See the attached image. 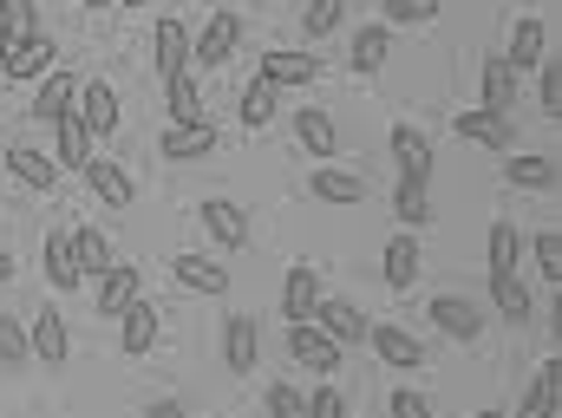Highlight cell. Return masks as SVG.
Instances as JSON below:
<instances>
[{
	"label": "cell",
	"instance_id": "6da1fadb",
	"mask_svg": "<svg viewBox=\"0 0 562 418\" xmlns=\"http://www.w3.org/2000/svg\"><path fill=\"white\" fill-rule=\"evenodd\" d=\"M236 46H243V20H236V7H216V20L190 39V59L196 66H229Z\"/></svg>",
	"mask_w": 562,
	"mask_h": 418
},
{
	"label": "cell",
	"instance_id": "7a4b0ae2",
	"mask_svg": "<svg viewBox=\"0 0 562 418\" xmlns=\"http://www.w3.org/2000/svg\"><path fill=\"white\" fill-rule=\"evenodd\" d=\"M288 353L294 366H314V373H340V347L314 327V320H288Z\"/></svg>",
	"mask_w": 562,
	"mask_h": 418
},
{
	"label": "cell",
	"instance_id": "3957f363",
	"mask_svg": "<svg viewBox=\"0 0 562 418\" xmlns=\"http://www.w3.org/2000/svg\"><path fill=\"white\" fill-rule=\"evenodd\" d=\"M33 360L40 366H66V353H72V334H66V314L59 307H33Z\"/></svg>",
	"mask_w": 562,
	"mask_h": 418
},
{
	"label": "cell",
	"instance_id": "277c9868",
	"mask_svg": "<svg viewBox=\"0 0 562 418\" xmlns=\"http://www.w3.org/2000/svg\"><path fill=\"white\" fill-rule=\"evenodd\" d=\"M53 53H59V46H53L46 33H26V39H13V53H7V66H0V79H26V86H33V79H46V72H53Z\"/></svg>",
	"mask_w": 562,
	"mask_h": 418
},
{
	"label": "cell",
	"instance_id": "5b68a950",
	"mask_svg": "<svg viewBox=\"0 0 562 418\" xmlns=\"http://www.w3.org/2000/svg\"><path fill=\"white\" fill-rule=\"evenodd\" d=\"M196 216H203V229L216 236V249H243V242H249V216H243L229 196H203Z\"/></svg>",
	"mask_w": 562,
	"mask_h": 418
},
{
	"label": "cell",
	"instance_id": "8992f818",
	"mask_svg": "<svg viewBox=\"0 0 562 418\" xmlns=\"http://www.w3.org/2000/svg\"><path fill=\"white\" fill-rule=\"evenodd\" d=\"M431 327L451 334V340H477V334H484V307L464 301V294H438V301H431Z\"/></svg>",
	"mask_w": 562,
	"mask_h": 418
},
{
	"label": "cell",
	"instance_id": "52a82bcc",
	"mask_svg": "<svg viewBox=\"0 0 562 418\" xmlns=\"http://www.w3.org/2000/svg\"><path fill=\"white\" fill-rule=\"evenodd\" d=\"M543 46H550V33H543V20H530V13H524V20L510 26V53H497V59H504L510 72H537V66L550 59Z\"/></svg>",
	"mask_w": 562,
	"mask_h": 418
},
{
	"label": "cell",
	"instance_id": "ba28073f",
	"mask_svg": "<svg viewBox=\"0 0 562 418\" xmlns=\"http://www.w3.org/2000/svg\"><path fill=\"white\" fill-rule=\"evenodd\" d=\"M150 46H157V72H164V86L190 72V26H183V20H170V13H164Z\"/></svg>",
	"mask_w": 562,
	"mask_h": 418
},
{
	"label": "cell",
	"instance_id": "9c48e42d",
	"mask_svg": "<svg viewBox=\"0 0 562 418\" xmlns=\"http://www.w3.org/2000/svg\"><path fill=\"white\" fill-rule=\"evenodd\" d=\"M72 112L86 118V132H92V138H105V132L119 125V92H112L105 79H86V86H79V99H72Z\"/></svg>",
	"mask_w": 562,
	"mask_h": 418
},
{
	"label": "cell",
	"instance_id": "30bf717a",
	"mask_svg": "<svg viewBox=\"0 0 562 418\" xmlns=\"http://www.w3.org/2000/svg\"><path fill=\"white\" fill-rule=\"evenodd\" d=\"M307 196H314V203H340V210H353V203H367V177L321 163V170L307 177Z\"/></svg>",
	"mask_w": 562,
	"mask_h": 418
},
{
	"label": "cell",
	"instance_id": "8fae6325",
	"mask_svg": "<svg viewBox=\"0 0 562 418\" xmlns=\"http://www.w3.org/2000/svg\"><path fill=\"white\" fill-rule=\"evenodd\" d=\"M314 327H321L334 347H353V340H367V327H373V320H367L353 301H321V307H314Z\"/></svg>",
	"mask_w": 562,
	"mask_h": 418
},
{
	"label": "cell",
	"instance_id": "7c38bea8",
	"mask_svg": "<svg viewBox=\"0 0 562 418\" xmlns=\"http://www.w3.org/2000/svg\"><path fill=\"white\" fill-rule=\"evenodd\" d=\"M72 99H79V79L72 72H46L40 92H33V125H59L72 112Z\"/></svg>",
	"mask_w": 562,
	"mask_h": 418
},
{
	"label": "cell",
	"instance_id": "4fadbf2b",
	"mask_svg": "<svg viewBox=\"0 0 562 418\" xmlns=\"http://www.w3.org/2000/svg\"><path fill=\"white\" fill-rule=\"evenodd\" d=\"M86 183H92V196H105L112 210H132V203H138V190H132V177H125L119 157H92V163H86Z\"/></svg>",
	"mask_w": 562,
	"mask_h": 418
},
{
	"label": "cell",
	"instance_id": "5bb4252c",
	"mask_svg": "<svg viewBox=\"0 0 562 418\" xmlns=\"http://www.w3.org/2000/svg\"><path fill=\"white\" fill-rule=\"evenodd\" d=\"M393 157H400L406 183H431V138L419 125H393Z\"/></svg>",
	"mask_w": 562,
	"mask_h": 418
},
{
	"label": "cell",
	"instance_id": "9a60e30c",
	"mask_svg": "<svg viewBox=\"0 0 562 418\" xmlns=\"http://www.w3.org/2000/svg\"><path fill=\"white\" fill-rule=\"evenodd\" d=\"M170 275L183 294H229V269L223 262H210V256H177L170 262Z\"/></svg>",
	"mask_w": 562,
	"mask_h": 418
},
{
	"label": "cell",
	"instance_id": "2e32d148",
	"mask_svg": "<svg viewBox=\"0 0 562 418\" xmlns=\"http://www.w3.org/2000/svg\"><path fill=\"white\" fill-rule=\"evenodd\" d=\"M557 406H562V353H550V360L537 366V386L524 393L517 418H557Z\"/></svg>",
	"mask_w": 562,
	"mask_h": 418
},
{
	"label": "cell",
	"instance_id": "e0dca14e",
	"mask_svg": "<svg viewBox=\"0 0 562 418\" xmlns=\"http://www.w3.org/2000/svg\"><path fill=\"white\" fill-rule=\"evenodd\" d=\"M367 340H373V353H380L386 366H425V347L406 334V327H393V320H373Z\"/></svg>",
	"mask_w": 562,
	"mask_h": 418
},
{
	"label": "cell",
	"instance_id": "ac0fdd59",
	"mask_svg": "<svg viewBox=\"0 0 562 418\" xmlns=\"http://www.w3.org/2000/svg\"><path fill=\"white\" fill-rule=\"evenodd\" d=\"M314 307H321V275L307 262H294L288 281H281V314L288 320H314Z\"/></svg>",
	"mask_w": 562,
	"mask_h": 418
},
{
	"label": "cell",
	"instance_id": "d6986e66",
	"mask_svg": "<svg viewBox=\"0 0 562 418\" xmlns=\"http://www.w3.org/2000/svg\"><path fill=\"white\" fill-rule=\"evenodd\" d=\"M256 353H262L256 320H249V314H229V320H223V360H229V373H249Z\"/></svg>",
	"mask_w": 562,
	"mask_h": 418
},
{
	"label": "cell",
	"instance_id": "ffe728a7",
	"mask_svg": "<svg viewBox=\"0 0 562 418\" xmlns=\"http://www.w3.org/2000/svg\"><path fill=\"white\" fill-rule=\"evenodd\" d=\"M451 132H458V138H471V144H484V150H510V138H517V132H510V118H497V112H484V105H477V112H458V118H451Z\"/></svg>",
	"mask_w": 562,
	"mask_h": 418
},
{
	"label": "cell",
	"instance_id": "44dd1931",
	"mask_svg": "<svg viewBox=\"0 0 562 418\" xmlns=\"http://www.w3.org/2000/svg\"><path fill=\"white\" fill-rule=\"evenodd\" d=\"M380 262H386V269H380L386 287H393V294H406V287L419 281V242H413V229H400V236L386 242V256H380Z\"/></svg>",
	"mask_w": 562,
	"mask_h": 418
},
{
	"label": "cell",
	"instance_id": "7402d4cb",
	"mask_svg": "<svg viewBox=\"0 0 562 418\" xmlns=\"http://www.w3.org/2000/svg\"><path fill=\"white\" fill-rule=\"evenodd\" d=\"M132 301H138V262H112V269L99 275V314H112V320H119Z\"/></svg>",
	"mask_w": 562,
	"mask_h": 418
},
{
	"label": "cell",
	"instance_id": "603a6c76",
	"mask_svg": "<svg viewBox=\"0 0 562 418\" xmlns=\"http://www.w3.org/2000/svg\"><path fill=\"white\" fill-rule=\"evenodd\" d=\"M119 347H125L132 360L157 347V307H150V301H132V307L119 314Z\"/></svg>",
	"mask_w": 562,
	"mask_h": 418
},
{
	"label": "cell",
	"instance_id": "cb8c5ba5",
	"mask_svg": "<svg viewBox=\"0 0 562 418\" xmlns=\"http://www.w3.org/2000/svg\"><path fill=\"white\" fill-rule=\"evenodd\" d=\"M7 170H13L26 190H53V183H59V163H53L46 150H33V144H13V150H7Z\"/></svg>",
	"mask_w": 562,
	"mask_h": 418
},
{
	"label": "cell",
	"instance_id": "d4e9b609",
	"mask_svg": "<svg viewBox=\"0 0 562 418\" xmlns=\"http://www.w3.org/2000/svg\"><path fill=\"white\" fill-rule=\"evenodd\" d=\"M294 138H301V150H307V157H334V150H340V138H334V118H327L321 105H301V112H294Z\"/></svg>",
	"mask_w": 562,
	"mask_h": 418
},
{
	"label": "cell",
	"instance_id": "484cf974",
	"mask_svg": "<svg viewBox=\"0 0 562 418\" xmlns=\"http://www.w3.org/2000/svg\"><path fill=\"white\" fill-rule=\"evenodd\" d=\"M53 132H59V157H53L59 170H86V163H92V132H86V118H79V112H66Z\"/></svg>",
	"mask_w": 562,
	"mask_h": 418
},
{
	"label": "cell",
	"instance_id": "4316f807",
	"mask_svg": "<svg viewBox=\"0 0 562 418\" xmlns=\"http://www.w3.org/2000/svg\"><path fill=\"white\" fill-rule=\"evenodd\" d=\"M72 262H79V281L105 275V269H112V242H105V229H92V223H86V229H72Z\"/></svg>",
	"mask_w": 562,
	"mask_h": 418
},
{
	"label": "cell",
	"instance_id": "83f0119b",
	"mask_svg": "<svg viewBox=\"0 0 562 418\" xmlns=\"http://www.w3.org/2000/svg\"><path fill=\"white\" fill-rule=\"evenodd\" d=\"M157 150H164V157H177V163H190V157H210V150H216V132H210L203 118H196V125H170Z\"/></svg>",
	"mask_w": 562,
	"mask_h": 418
},
{
	"label": "cell",
	"instance_id": "f1b7e54d",
	"mask_svg": "<svg viewBox=\"0 0 562 418\" xmlns=\"http://www.w3.org/2000/svg\"><path fill=\"white\" fill-rule=\"evenodd\" d=\"M386 53H393V26H360V33H353V53H347V66H353V72H380V66H386Z\"/></svg>",
	"mask_w": 562,
	"mask_h": 418
},
{
	"label": "cell",
	"instance_id": "f546056e",
	"mask_svg": "<svg viewBox=\"0 0 562 418\" xmlns=\"http://www.w3.org/2000/svg\"><path fill=\"white\" fill-rule=\"evenodd\" d=\"M510 105H517V72L504 59H484V112L510 118Z\"/></svg>",
	"mask_w": 562,
	"mask_h": 418
},
{
	"label": "cell",
	"instance_id": "4dcf8cb0",
	"mask_svg": "<svg viewBox=\"0 0 562 418\" xmlns=\"http://www.w3.org/2000/svg\"><path fill=\"white\" fill-rule=\"evenodd\" d=\"M314 72H321L314 53H269V59H262V79H269V86H307Z\"/></svg>",
	"mask_w": 562,
	"mask_h": 418
},
{
	"label": "cell",
	"instance_id": "1f68e13d",
	"mask_svg": "<svg viewBox=\"0 0 562 418\" xmlns=\"http://www.w3.org/2000/svg\"><path fill=\"white\" fill-rule=\"evenodd\" d=\"M46 281L66 294V287H79V262H72V236L66 229H53L46 236Z\"/></svg>",
	"mask_w": 562,
	"mask_h": 418
},
{
	"label": "cell",
	"instance_id": "d6a6232c",
	"mask_svg": "<svg viewBox=\"0 0 562 418\" xmlns=\"http://www.w3.org/2000/svg\"><path fill=\"white\" fill-rule=\"evenodd\" d=\"M504 177H510L517 190H557V157H510Z\"/></svg>",
	"mask_w": 562,
	"mask_h": 418
},
{
	"label": "cell",
	"instance_id": "836d02e7",
	"mask_svg": "<svg viewBox=\"0 0 562 418\" xmlns=\"http://www.w3.org/2000/svg\"><path fill=\"white\" fill-rule=\"evenodd\" d=\"M517 256H524V236L497 216L491 223V275H517Z\"/></svg>",
	"mask_w": 562,
	"mask_h": 418
},
{
	"label": "cell",
	"instance_id": "e575fe53",
	"mask_svg": "<svg viewBox=\"0 0 562 418\" xmlns=\"http://www.w3.org/2000/svg\"><path fill=\"white\" fill-rule=\"evenodd\" d=\"M393 216H400V229L431 223V196H425V183H406V177H400V190H393Z\"/></svg>",
	"mask_w": 562,
	"mask_h": 418
},
{
	"label": "cell",
	"instance_id": "d590c367",
	"mask_svg": "<svg viewBox=\"0 0 562 418\" xmlns=\"http://www.w3.org/2000/svg\"><path fill=\"white\" fill-rule=\"evenodd\" d=\"M491 301H497L504 320H530V287L517 275H491Z\"/></svg>",
	"mask_w": 562,
	"mask_h": 418
},
{
	"label": "cell",
	"instance_id": "8d00e7d4",
	"mask_svg": "<svg viewBox=\"0 0 562 418\" xmlns=\"http://www.w3.org/2000/svg\"><path fill=\"white\" fill-rule=\"evenodd\" d=\"M0 366H33V340H26L20 314H0Z\"/></svg>",
	"mask_w": 562,
	"mask_h": 418
},
{
	"label": "cell",
	"instance_id": "74e56055",
	"mask_svg": "<svg viewBox=\"0 0 562 418\" xmlns=\"http://www.w3.org/2000/svg\"><path fill=\"white\" fill-rule=\"evenodd\" d=\"M196 118H203V92L183 72V79H170V125H196Z\"/></svg>",
	"mask_w": 562,
	"mask_h": 418
},
{
	"label": "cell",
	"instance_id": "f35d334b",
	"mask_svg": "<svg viewBox=\"0 0 562 418\" xmlns=\"http://www.w3.org/2000/svg\"><path fill=\"white\" fill-rule=\"evenodd\" d=\"M276 118V86L269 79H249V92H243V125L256 132V125H269Z\"/></svg>",
	"mask_w": 562,
	"mask_h": 418
},
{
	"label": "cell",
	"instance_id": "ab89813d",
	"mask_svg": "<svg viewBox=\"0 0 562 418\" xmlns=\"http://www.w3.org/2000/svg\"><path fill=\"white\" fill-rule=\"evenodd\" d=\"M340 13H347V0H307L301 33H307V39H321V33H334V26H340Z\"/></svg>",
	"mask_w": 562,
	"mask_h": 418
},
{
	"label": "cell",
	"instance_id": "60d3db41",
	"mask_svg": "<svg viewBox=\"0 0 562 418\" xmlns=\"http://www.w3.org/2000/svg\"><path fill=\"white\" fill-rule=\"evenodd\" d=\"M425 20H438V0H386L380 26H425Z\"/></svg>",
	"mask_w": 562,
	"mask_h": 418
},
{
	"label": "cell",
	"instance_id": "b9f144b4",
	"mask_svg": "<svg viewBox=\"0 0 562 418\" xmlns=\"http://www.w3.org/2000/svg\"><path fill=\"white\" fill-rule=\"evenodd\" d=\"M530 256H537V269L550 281H562V229H543V236H530Z\"/></svg>",
	"mask_w": 562,
	"mask_h": 418
},
{
	"label": "cell",
	"instance_id": "7bdbcfd3",
	"mask_svg": "<svg viewBox=\"0 0 562 418\" xmlns=\"http://www.w3.org/2000/svg\"><path fill=\"white\" fill-rule=\"evenodd\" d=\"M537 92H543V112L562 118V59H543L537 66Z\"/></svg>",
	"mask_w": 562,
	"mask_h": 418
},
{
	"label": "cell",
	"instance_id": "ee69618b",
	"mask_svg": "<svg viewBox=\"0 0 562 418\" xmlns=\"http://www.w3.org/2000/svg\"><path fill=\"white\" fill-rule=\"evenodd\" d=\"M0 26H7L13 39H26V33H40V26H33V0H0Z\"/></svg>",
	"mask_w": 562,
	"mask_h": 418
},
{
	"label": "cell",
	"instance_id": "f6af8a7d",
	"mask_svg": "<svg viewBox=\"0 0 562 418\" xmlns=\"http://www.w3.org/2000/svg\"><path fill=\"white\" fill-rule=\"evenodd\" d=\"M262 399H269V413H276V418H301V413H307V399H301V393H294L288 380H276V386H269Z\"/></svg>",
	"mask_w": 562,
	"mask_h": 418
},
{
	"label": "cell",
	"instance_id": "bcb514c9",
	"mask_svg": "<svg viewBox=\"0 0 562 418\" xmlns=\"http://www.w3.org/2000/svg\"><path fill=\"white\" fill-rule=\"evenodd\" d=\"M386 418H431V399L425 393H393L386 399Z\"/></svg>",
	"mask_w": 562,
	"mask_h": 418
},
{
	"label": "cell",
	"instance_id": "7dc6e473",
	"mask_svg": "<svg viewBox=\"0 0 562 418\" xmlns=\"http://www.w3.org/2000/svg\"><path fill=\"white\" fill-rule=\"evenodd\" d=\"M301 418H347V399H340L334 386H321V393L307 399V413H301Z\"/></svg>",
	"mask_w": 562,
	"mask_h": 418
},
{
	"label": "cell",
	"instance_id": "c3c4849f",
	"mask_svg": "<svg viewBox=\"0 0 562 418\" xmlns=\"http://www.w3.org/2000/svg\"><path fill=\"white\" fill-rule=\"evenodd\" d=\"M138 418H183V406H177V399H150Z\"/></svg>",
	"mask_w": 562,
	"mask_h": 418
},
{
	"label": "cell",
	"instance_id": "681fc988",
	"mask_svg": "<svg viewBox=\"0 0 562 418\" xmlns=\"http://www.w3.org/2000/svg\"><path fill=\"white\" fill-rule=\"evenodd\" d=\"M7 53H13V33H7V26H0V66H7Z\"/></svg>",
	"mask_w": 562,
	"mask_h": 418
},
{
	"label": "cell",
	"instance_id": "f907efd6",
	"mask_svg": "<svg viewBox=\"0 0 562 418\" xmlns=\"http://www.w3.org/2000/svg\"><path fill=\"white\" fill-rule=\"evenodd\" d=\"M0 281H13V256L7 249H0Z\"/></svg>",
	"mask_w": 562,
	"mask_h": 418
},
{
	"label": "cell",
	"instance_id": "816d5d0a",
	"mask_svg": "<svg viewBox=\"0 0 562 418\" xmlns=\"http://www.w3.org/2000/svg\"><path fill=\"white\" fill-rule=\"evenodd\" d=\"M112 7H144V0H112Z\"/></svg>",
	"mask_w": 562,
	"mask_h": 418
},
{
	"label": "cell",
	"instance_id": "f5cc1de1",
	"mask_svg": "<svg viewBox=\"0 0 562 418\" xmlns=\"http://www.w3.org/2000/svg\"><path fill=\"white\" fill-rule=\"evenodd\" d=\"M477 418H504V413H497V406H491V413H477Z\"/></svg>",
	"mask_w": 562,
	"mask_h": 418
},
{
	"label": "cell",
	"instance_id": "db71d44e",
	"mask_svg": "<svg viewBox=\"0 0 562 418\" xmlns=\"http://www.w3.org/2000/svg\"><path fill=\"white\" fill-rule=\"evenodd\" d=\"M86 7H112V0H86Z\"/></svg>",
	"mask_w": 562,
	"mask_h": 418
},
{
	"label": "cell",
	"instance_id": "11a10c76",
	"mask_svg": "<svg viewBox=\"0 0 562 418\" xmlns=\"http://www.w3.org/2000/svg\"><path fill=\"white\" fill-rule=\"evenodd\" d=\"M216 7H229V0H216Z\"/></svg>",
	"mask_w": 562,
	"mask_h": 418
}]
</instances>
